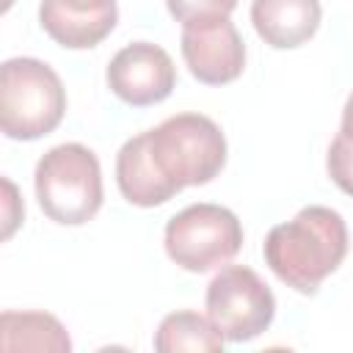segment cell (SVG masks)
<instances>
[{"mask_svg": "<svg viewBox=\"0 0 353 353\" xmlns=\"http://www.w3.org/2000/svg\"><path fill=\"white\" fill-rule=\"evenodd\" d=\"M3 190H6V199H3V221H6V223H3V237L8 240V237L14 234V229L19 226L25 207H22V201H19L17 188H14L11 179H3Z\"/></svg>", "mask_w": 353, "mask_h": 353, "instance_id": "16", "label": "cell"}, {"mask_svg": "<svg viewBox=\"0 0 353 353\" xmlns=\"http://www.w3.org/2000/svg\"><path fill=\"white\" fill-rule=\"evenodd\" d=\"M36 199L55 223H88L102 207V168L97 154L83 143L52 146L36 165Z\"/></svg>", "mask_w": 353, "mask_h": 353, "instance_id": "3", "label": "cell"}, {"mask_svg": "<svg viewBox=\"0 0 353 353\" xmlns=\"http://www.w3.org/2000/svg\"><path fill=\"white\" fill-rule=\"evenodd\" d=\"M119 19L116 0H41L39 22L44 33L69 50L97 47Z\"/></svg>", "mask_w": 353, "mask_h": 353, "instance_id": "9", "label": "cell"}, {"mask_svg": "<svg viewBox=\"0 0 353 353\" xmlns=\"http://www.w3.org/2000/svg\"><path fill=\"white\" fill-rule=\"evenodd\" d=\"M116 182L121 196L135 207H157L165 204L171 196L179 193V188L157 168L152 152H149V135L138 132L116 154Z\"/></svg>", "mask_w": 353, "mask_h": 353, "instance_id": "11", "label": "cell"}, {"mask_svg": "<svg viewBox=\"0 0 353 353\" xmlns=\"http://www.w3.org/2000/svg\"><path fill=\"white\" fill-rule=\"evenodd\" d=\"M243 245V226L229 207L190 204L165 223V254L190 273L226 265Z\"/></svg>", "mask_w": 353, "mask_h": 353, "instance_id": "5", "label": "cell"}, {"mask_svg": "<svg viewBox=\"0 0 353 353\" xmlns=\"http://www.w3.org/2000/svg\"><path fill=\"white\" fill-rule=\"evenodd\" d=\"M105 77L121 102L146 108L163 102L174 91L176 66L163 47L152 41H132L110 58Z\"/></svg>", "mask_w": 353, "mask_h": 353, "instance_id": "7", "label": "cell"}, {"mask_svg": "<svg viewBox=\"0 0 353 353\" xmlns=\"http://www.w3.org/2000/svg\"><path fill=\"white\" fill-rule=\"evenodd\" d=\"M323 19L320 0H254L251 22L259 39L273 50L306 44Z\"/></svg>", "mask_w": 353, "mask_h": 353, "instance_id": "10", "label": "cell"}, {"mask_svg": "<svg viewBox=\"0 0 353 353\" xmlns=\"http://www.w3.org/2000/svg\"><path fill=\"white\" fill-rule=\"evenodd\" d=\"M182 58L190 74L207 85H223L243 74L245 44L229 17L182 28Z\"/></svg>", "mask_w": 353, "mask_h": 353, "instance_id": "8", "label": "cell"}, {"mask_svg": "<svg viewBox=\"0 0 353 353\" xmlns=\"http://www.w3.org/2000/svg\"><path fill=\"white\" fill-rule=\"evenodd\" d=\"M154 350L179 353V350H223V334L212 325L210 317L199 312H171L163 317L154 334Z\"/></svg>", "mask_w": 353, "mask_h": 353, "instance_id": "13", "label": "cell"}, {"mask_svg": "<svg viewBox=\"0 0 353 353\" xmlns=\"http://www.w3.org/2000/svg\"><path fill=\"white\" fill-rule=\"evenodd\" d=\"M325 165H328V176L334 179V185L342 193L353 196V138L336 132V138L328 146Z\"/></svg>", "mask_w": 353, "mask_h": 353, "instance_id": "15", "label": "cell"}, {"mask_svg": "<svg viewBox=\"0 0 353 353\" xmlns=\"http://www.w3.org/2000/svg\"><path fill=\"white\" fill-rule=\"evenodd\" d=\"M171 17L185 25H199L210 19H223L237 8V0H165Z\"/></svg>", "mask_w": 353, "mask_h": 353, "instance_id": "14", "label": "cell"}, {"mask_svg": "<svg viewBox=\"0 0 353 353\" xmlns=\"http://www.w3.org/2000/svg\"><path fill=\"white\" fill-rule=\"evenodd\" d=\"M268 268L292 290L314 295L347 256V226L342 215L323 204H309L287 223L268 232L262 245Z\"/></svg>", "mask_w": 353, "mask_h": 353, "instance_id": "1", "label": "cell"}, {"mask_svg": "<svg viewBox=\"0 0 353 353\" xmlns=\"http://www.w3.org/2000/svg\"><path fill=\"white\" fill-rule=\"evenodd\" d=\"M66 113V91L39 58H8L0 72V127L14 141L52 132Z\"/></svg>", "mask_w": 353, "mask_h": 353, "instance_id": "2", "label": "cell"}, {"mask_svg": "<svg viewBox=\"0 0 353 353\" xmlns=\"http://www.w3.org/2000/svg\"><path fill=\"white\" fill-rule=\"evenodd\" d=\"M146 135L157 168L179 190L188 185H207L226 163V138L210 116L176 113L154 130H146Z\"/></svg>", "mask_w": 353, "mask_h": 353, "instance_id": "4", "label": "cell"}, {"mask_svg": "<svg viewBox=\"0 0 353 353\" xmlns=\"http://www.w3.org/2000/svg\"><path fill=\"white\" fill-rule=\"evenodd\" d=\"M3 350H52L69 353L72 339L58 317L47 312H3L0 314Z\"/></svg>", "mask_w": 353, "mask_h": 353, "instance_id": "12", "label": "cell"}, {"mask_svg": "<svg viewBox=\"0 0 353 353\" xmlns=\"http://www.w3.org/2000/svg\"><path fill=\"white\" fill-rule=\"evenodd\" d=\"M339 132L342 135H347V138H353V94L347 97V102H345V110H342V127H339Z\"/></svg>", "mask_w": 353, "mask_h": 353, "instance_id": "17", "label": "cell"}, {"mask_svg": "<svg viewBox=\"0 0 353 353\" xmlns=\"http://www.w3.org/2000/svg\"><path fill=\"white\" fill-rule=\"evenodd\" d=\"M207 317L229 342H248L270 328L276 298L256 270L245 265L221 268L207 284Z\"/></svg>", "mask_w": 353, "mask_h": 353, "instance_id": "6", "label": "cell"}]
</instances>
